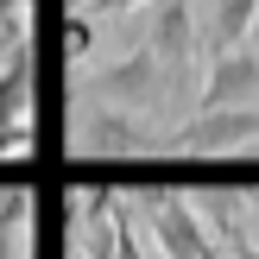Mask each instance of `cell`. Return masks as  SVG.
Returning <instances> with one entry per match:
<instances>
[{
    "label": "cell",
    "instance_id": "cell-6",
    "mask_svg": "<svg viewBox=\"0 0 259 259\" xmlns=\"http://www.w3.org/2000/svg\"><path fill=\"white\" fill-rule=\"evenodd\" d=\"M196 108H259V51H215L209 70H202V95Z\"/></svg>",
    "mask_w": 259,
    "mask_h": 259
},
{
    "label": "cell",
    "instance_id": "cell-4",
    "mask_svg": "<svg viewBox=\"0 0 259 259\" xmlns=\"http://www.w3.org/2000/svg\"><path fill=\"white\" fill-rule=\"evenodd\" d=\"M76 152H89V158H146V152H164V139L152 126V114H126V108L95 101L76 120Z\"/></svg>",
    "mask_w": 259,
    "mask_h": 259
},
{
    "label": "cell",
    "instance_id": "cell-7",
    "mask_svg": "<svg viewBox=\"0 0 259 259\" xmlns=\"http://www.w3.org/2000/svg\"><path fill=\"white\" fill-rule=\"evenodd\" d=\"M0 259H38V202L25 190L0 196Z\"/></svg>",
    "mask_w": 259,
    "mask_h": 259
},
{
    "label": "cell",
    "instance_id": "cell-13",
    "mask_svg": "<svg viewBox=\"0 0 259 259\" xmlns=\"http://www.w3.org/2000/svg\"><path fill=\"white\" fill-rule=\"evenodd\" d=\"M240 190H247V209L259 215V184H240Z\"/></svg>",
    "mask_w": 259,
    "mask_h": 259
},
{
    "label": "cell",
    "instance_id": "cell-15",
    "mask_svg": "<svg viewBox=\"0 0 259 259\" xmlns=\"http://www.w3.org/2000/svg\"><path fill=\"white\" fill-rule=\"evenodd\" d=\"M7 51H13V45H7V38H0V57H7Z\"/></svg>",
    "mask_w": 259,
    "mask_h": 259
},
{
    "label": "cell",
    "instance_id": "cell-11",
    "mask_svg": "<svg viewBox=\"0 0 259 259\" xmlns=\"http://www.w3.org/2000/svg\"><path fill=\"white\" fill-rule=\"evenodd\" d=\"M32 146H38L32 126H0V164L7 158H32Z\"/></svg>",
    "mask_w": 259,
    "mask_h": 259
},
{
    "label": "cell",
    "instance_id": "cell-12",
    "mask_svg": "<svg viewBox=\"0 0 259 259\" xmlns=\"http://www.w3.org/2000/svg\"><path fill=\"white\" fill-rule=\"evenodd\" d=\"M133 7H146V0H89V13H133Z\"/></svg>",
    "mask_w": 259,
    "mask_h": 259
},
{
    "label": "cell",
    "instance_id": "cell-1",
    "mask_svg": "<svg viewBox=\"0 0 259 259\" xmlns=\"http://www.w3.org/2000/svg\"><path fill=\"white\" fill-rule=\"evenodd\" d=\"M146 51L158 57L164 82H171V101H190L202 95V38H196V13L190 0H152V25H146Z\"/></svg>",
    "mask_w": 259,
    "mask_h": 259
},
{
    "label": "cell",
    "instance_id": "cell-9",
    "mask_svg": "<svg viewBox=\"0 0 259 259\" xmlns=\"http://www.w3.org/2000/svg\"><path fill=\"white\" fill-rule=\"evenodd\" d=\"M32 76H38V63L19 45L13 63H7V76H0V126H32Z\"/></svg>",
    "mask_w": 259,
    "mask_h": 259
},
{
    "label": "cell",
    "instance_id": "cell-2",
    "mask_svg": "<svg viewBox=\"0 0 259 259\" xmlns=\"http://www.w3.org/2000/svg\"><path fill=\"white\" fill-rule=\"evenodd\" d=\"M139 209H146V234L158 240L164 259H222L215 253V228L202 222V209L190 196H177L171 184L139 190Z\"/></svg>",
    "mask_w": 259,
    "mask_h": 259
},
{
    "label": "cell",
    "instance_id": "cell-10",
    "mask_svg": "<svg viewBox=\"0 0 259 259\" xmlns=\"http://www.w3.org/2000/svg\"><path fill=\"white\" fill-rule=\"evenodd\" d=\"M95 45H101L95 19H89V13H70V19H63V63H70V70H82V63L95 57Z\"/></svg>",
    "mask_w": 259,
    "mask_h": 259
},
{
    "label": "cell",
    "instance_id": "cell-14",
    "mask_svg": "<svg viewBox=\"0 0 259 259\" xmlns=\"http://www.w3.org/2000/svg\"><path fill=\"white\" fill-rule=\"evenodd\" d=\"M82 7H89V0H70V13H82Z\"/></svg>",
    "mask_w": 259,
    "mask_h": 259
},
{
    "label": "cell",
    "instance_id": "cell-5",
    "mask_svg": "<svg viewBox=\"0 0 259 259\" xmlns=\"http://www.w3.org/2000/svg\"><path fill=\"white\" fill-rule=\"evenodd\" d=\"M95 95L108 108H126V114H158L171 101V82H164L158 57L139 45V51H126V57H114V63L95 70Z\"/></svg>",
    "mask_w": 259,
    "mask_h": 259
},
{
    "label": "cell",
    "instance_id": "cell-8",
    "mask_svg": "<svg viewBox=\"0 0 259 259\" xmlns=\"http://www.w3.org/2000/svg\"><path fill=\"white\" fill-rule=\"evenodd\" d=\"M253 32H259V0H215L209 7V57L253 45Z\"/></svg>",
    "mask_w": 259,
    "mask_h": 259
},
{
    "label": "cell",
    "instance_id": "cell-3",
    "mask_svg": "<svg viewBox=\"0 0 259 259\" xmlns=\"http://www.w3.org/2000/svg\"><path fill=\"white\" fill-rule=\"evenodd\" d=\"M253 139H259V108H196L164 139V152L171 158H228V152H247Z\"/></svg>",
    "mask_w": 259,
    "mask_h": 259
}]
</instances>
